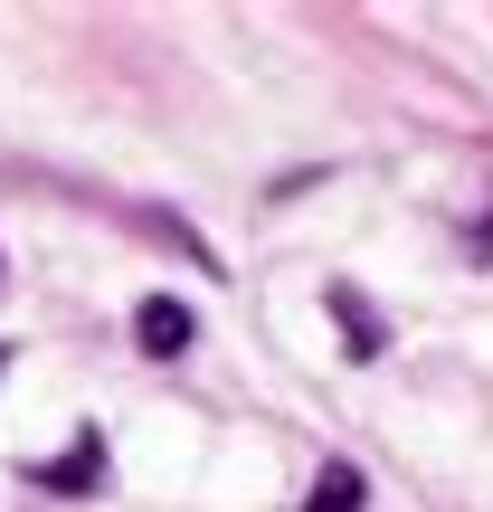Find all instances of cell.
I'll return each instance as SVG.
<instances>
[{
	"label": "cell",
	"instance_id": "1",
	"mask_svg": "<svg viewBox=\"0 0 493 512\" xmlns=\"http://www.w3.org/2000/svg\"><path fill=\"white\" fill-rule=\"evenodd\" d=\"M105 465H114V456H105V437L86 427L67 456H48V465H38V484H48V494H105Z\"/></svg>",
	"mask_w": 493,
	"mask_h": 512
},
{
	"label": "cell",
	"instance_id": "2",
	"mask_svg": "<svg viewBox=\"0 0 493 512\" xmlns=\"http://www.w3.org/2000/svg\"><path fill=\"white\" fill-rule=\"evenodd\" d=\"M133 342H143L152 361H181V351H190V304H171V294H143V304H133Z\"/></svg>",
	"mask_w": 493,
	"mask_h": 512
},
{
	"label": "cell",
	"instance_id": "3",
	"mask_svg": "<svg viewBox=\"0 0 493 512\" xmlns=\"http://www.w3.org/2000/svg\"><path fill=\"white\" fill-rule=\"evenodd\" d=\"M370 503V484H361V465H323V484L304 494V512H361Z\"/></svg>",
	"mask_w": 493,
	"mask_h": 512
},
{
	"label": "cell",
	"instance_id": "4",
	"mask_svg": "<svg viewBox=\"0 0 493 512\" xmlns=\"http://www.w3.org/2000/svg\"><path fill=\"white\" fill-rule=\"evenodd\" d=\"M332 313H342V332H351V351H361V361H370V351H380V323H370V304H361V294H332Z\"/></svg>",
	"mask_w": 493,
	"mask_h": 512
},
{
	"label": "cell",
	"instance_id": "5",
	"mask_svg": "<svg viewBox=\"0 0 493 512\" xmlns=\"http://www.w3.org/2000/svg\"><path fill=\"white\" fill-rule=\"evenodd\" d=\"M0 370H10V351H0Z\"/></svg>",
	"mask_w": 493,
	"mask_h": 512
}]
</instances>
